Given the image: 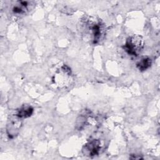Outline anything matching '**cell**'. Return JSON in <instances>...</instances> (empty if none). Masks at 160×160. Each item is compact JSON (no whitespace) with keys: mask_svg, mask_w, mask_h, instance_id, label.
Listing matches in <instances>:
<instances>
[{"mask_svg":"<svg viewBox=\"0 0 160 160\" xmlns=\"http://www.w3.org/2000/svg\"><path fill=\"white\" fill-rule=\"evenodd\" d=\"M82 26L85 34L88 35L92 44H98L105 36L106 26L100 19L91 16L83 20Z\"/></svg>","mask_w":160,"mask_h":160,"instance_id":"obj_1","label":"cell"},{"mask_svg":"<svg viewBox=\"0 0 160 160\" xmlns=\"http://www.w3.org/2000/svg\"><path fill=\"white\" fill-rule=\"evenodd\" d=\"M144 46L143 38L138 34L128 37L122 48L130 56H138L142 51Z\"/></svg>","mask_w":160,"mask_h":160,"instance_id":"obj_2","label":"cell"},{"mask_svg":"<svg viewBox=\"0 0 160 160\" xmlns=\"http://www.w3.org/2000/svg\"><path fill=\"white\" fill-rule=\"evenodd\" d=\"M71 81V71L67 65H63L52 77V82L58 88L68 86Z\"/></svg>","mask_w":160,"mask_h":160,"instance_id":"obj_3","label":"cell"},{"mask_svg":"<svg viewBox=\"0 0 160 160\" xmlns=\"http://www.w3.org/2000/svg\"><path fill=\"white\" fill-rule=\"evenodd\" d=\"M21 119L16 114L15 115L11 116L8 119L6 131L9 138H14L18 134L22 124Z\"/></svg>","mask_w":160,"mask_h":160,"instance_id":"obj_4","label":"cell"},{"mask_svg":"<svg viewBox=\"0 0 160 160\" xmlns=\"http://www.w3.org/2000/svg\"><path fill=\"white\" fill-rule=\"evenodd\" d=\"M101 149V142L99 139H93L88 141L82 147V152L84 156L92 157L99 154Z\"/></svg>","mask_w":160,"mask_h":160,"instance_id":"obj_5","label":"cell"},{"mask_svg":"<svg viewBox=\"0 0 160 160\" xmlns=\"http://www.w3.org/2000/svg\"><path fill=\"white\" fill-rule=\"evenodd\" d=\"M92 118L91 112L86 110L79 115L76 122V128L79 130H82L87 125L90 123L89 119Z\"/></svg>","mask_w":160,"mask_h":160,"instance_id":"obj_6","label":"cell"},{"mask_svg":"<svg viewBox=\"0 0 160 160\" xmlns=\"http://www.w3.org/2000/svg\"><path fill=\"white\" fill-rule=\"evenodd\" d=\"M34 111V109L29 105H22L19 108L16 113V114L21 119L28 118L32 116Z\"/></svg>","mask_w":160,"mask_h":160,"instance_id":"obj_7","label":"cell"},{"mask_svg":"<svg viewBox=\"0 0 160 160\" xmlns=\"http://www.w3.org/2000/svg\"><path fill=\"white\" fill-rule=\"evenodd\" d=\"M28 1H18L16 4L13 6L12 11L14 14H22L28 11Z\"/></svg>","mask_w":160,"mask_h":160,"instance_id":"obj_8","label":"cell"},{"mask_svg":"<svg viewBox=\"0 0 160 160\" xmlns=\"http://www.w3.org/2000/svg\"><path fill=\"white\" fill-rule=\"evenodd\" d=\"M152 64V60L149 57L142 58L136 64L137 68L140 71H144L151 67Z\"/></svg>","mask_w":160,"mask_h":160,"instance_id":"obj_9","label":"cell"}]
</instances>
